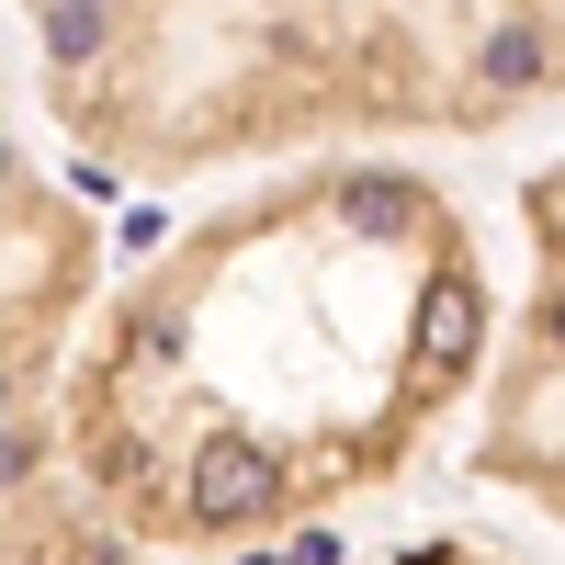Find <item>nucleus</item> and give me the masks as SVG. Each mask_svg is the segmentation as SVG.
<instances>
[{"label": "nucleus", "instance_id": "obj_3", "mask_svg": "<svg viewBox=\"0 0 565 565\" xmlns=\"http://www.w3.org/2000/svg\"><path fill=\"white\" fill-rule=\"evenodd\" d=\"M103 271V226L34 159L0 79V565H148L57 441V362Z\"/></svg>", "mask_w": 565, "mask_h": 565}, {"label": "nucleus", "instance_id": "obj_2", "mask_svg": "<svg viewBox=\"0 0 565 565\" xmlns=\"http://www.w3.org/2000/svg\"><path fill=\"white\" fill-rule=\"evenodd\" d=\"M565 0H136L45 45V125L103 181H204L340 136H487L554 90Z\"/></svg>", "mask_w": 565, "mask_h": 565}, {"label": "nucleus", "instance_id": "obj_1", "mask_svg": "<svg viewBox=\"0 0 565 565\" xmlns=\"http://www.w3.org/2000/svg\"><path fill=\"white\" fill-rule=\"evenodd\" d=\"M487 351V260L430 170L306 159L204 204L57 362V441L136 554H249L396 487Z\"/></svg>", "mask_w": 565, "mask_h": 565}, {"label": "nucleus", "instance_id": "obj_5", "mask_svg": "<svg viewBox=\"0 0 565 565\" xmlns=\"http://www.w3.org/2000/svg\"><path fill=\"white\" fill-rule=\"evenodd\" d=\"M12 12L34 23V57H45V45H79L90 23H114V12H136V0H12Z\"/></svg>", "mask_w": 565, "mask_h": 565}, {"label": "nucleus", "instance_id": "obj_4", "mask_svg": "<svg viewBox=\"0 0 565 565\" xmlns=\"http://www.w3.org/2000/svg\"><path fill=\"white\" fill-rule=\"evenodd\" d=\"M487 476H498V487H521L532 509H554V238H543V282H532L521 351H509V373H498Z\"/></svg>", "mask_w": 565, "mask_h": 565}, {"label": "nucleus", "instance_id": "obj_6", "mask_svg": "<svg viewBox=\"0 0 565 565\" xmlns=\"http://www.w3.org/2000/svg\"><path fill=\"white\" fill-rule=\"evenodd\" d=\"M373 565H521V554H498V543H463V532H441V543H396V554H373Z\"/></svg>", "mask_w": 565, "mask_h": 565}]
</instances>
